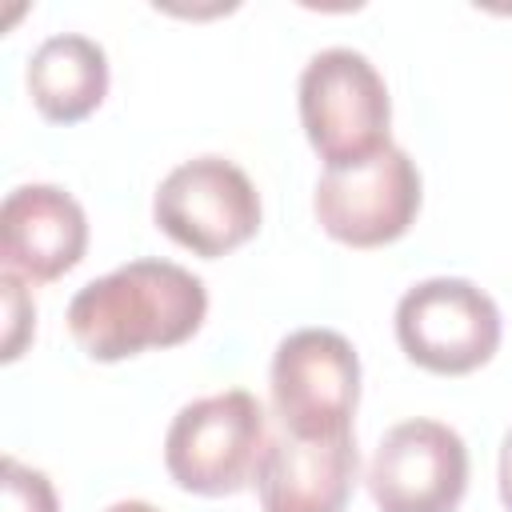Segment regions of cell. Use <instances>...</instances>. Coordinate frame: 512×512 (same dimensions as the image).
I'll return each mask as SVG.
<instances>
[{"label":"cell","mask_w":512,"mask_h":512,"mask_svg":"<svg viewBox=\"0 0 512 512\" xmlns=\"http://www.w3.org/2000/svg\"><path fill=\"white\" fill-rule=\"evenodd\" d=\"M208 288L172 260H128L100 280H88L68 304L72 340L100 364L176 348L200 332Z\"/></svg>","instance_id":"6da1fadb"},{"label":"cell","mask_w":512,"mask_h":512,"mask_svg":"<svg viewBox=\"0 0 512 512\" xmlns=\"http://www.w3.org/2000/svg\"><path fill=\"white\" fill-rule=\"evenodd\" d=\"M264 448V404L244 388H228L200 396L172 416L164 436V468L184 492L232 496L256 480Z\"/></svg>","instance_id":"7a4b0ae2"},{"label":"cell","mask_w":512,"mask_h":512,"mask_svg":"<svg viewBox=\"0 0 512 512\" xmlns=\"http://www.w3.org/2000/svg\"><path fill=\"white\" fill-rule=\"evenodd\" d=\"M300 124L324 168L388 148L392 100L376 64L356 48H324L300 72Z\"/></svg>","instance_id":"3957f363"},{"label":"cell","mask_w":512,"mask_h":512,"mask_svg":"<svg viewBox=\"0 0 512 512\" xmlns=\"http://www.w3.org/2000/svg\"><path fill=\"white\" fill-rule=\"evenodd\" d=\"M272 408L284 432L320 440L352 432L360 404V356L332 328H296L272 352Z\"/></svg>","instance_id":"277c9868"},{"label":"cell","mask_w":512,"mask_h":512,"mask_svg":"<svg viewBox=\"0 0 512 512\" xmlns=\"http://www.w3.org/2000/svg\"><path fill=\"white\" fill-rule=\"evenodd\" d=\"M152 220L180 248L216 260L256 236L260 192L240 164L224 156H192L160 180Z\"/></svg>","instance_id":"5b68a950"},{"label":"cell","mask_w":512,"mask_h":512,"mask_svg":"<svg viewBox=\"0 0 512 512\" xmlns=\"http://www.w3.org/2000/svg\"><path fill=\"white\" fill-rule=\"evenodd\" d=\"M396 340L424 372L464 376L500 348V308L464 276H432L400 296Z\"/></svg>","instance_id":"8992f818"},{"label":"cell","mask_w":512,"mask_h":512,"mask_svg":"<svg viewBox=\"0 0 512 512\" xmlns=\"http://www.w3.org/2000/svg\"><path fill=\"white\" fill-rule=\"evenodd\" d=\"M320 228L348 248H380L400 240L420 212L416 160L388 144L364 160L324 168L312 196Z\"/></svg>","instance_id":"52a82bcc"},{"label":"cell","mask_w":512,"mask_h":512,"mask_svg":"<svg viewBox=\"0 0 512 512\" xmlns=\"http://www.w3.org/2000/svg\"><path fill=\"white\" fill-rule=\"evenodd\" d=\"M364 484L380 512H456L468 492V448L440 420H400L380 436Z\"/></svg>","instance_id":"ba28073f"},{"label":"cell","mask_w":512,"mask_h":512,"mask_svg":"<svg viewBox=\"0 0 512 512\" xmlns=\"http://www.w3.org/2000/svg\"><path fill=\"white\" fill-rule=\"evenodd\" d=\"M88 248L80 200L56 184H20L0 208V256L20 280L48 284L72 272Z\"/></svg>","instance_id":"9c48e42d"},{"label":"cell","mask_w":512,"mask_h":512,"mask_svg":"<svg viewBox=\"0 0 512 512\" xmlns=\"http://www.w3.org/2000/svg\"><path fill=\"white\" fill-rule=\"evenodd\" d=\"M360 476L356 436H272L260 468H256V496L260 512H344L348 496Z\"/></svg>","instance_id":"30bf717a"},{"label":"cell","mask_w":512,"mask_h":512,"mask_svg":"<svg viewBox=\"0 0 512 512\" xmlns=\"http://www.w3.org/2000/svg\"><path fill=\"white\" fill-rule=\"evenodd\" d=\"M28 96L52 124L92 116L108 96V52L84 32H56L28 60Z\"/></svg>","instance_id":"8fae6325"},{"label":"cell","mask_w":512,"mask_h":512,"mask_svg":"<svg viewBox=\"0 0 512 512\" xmlns=\"http://www.w3.org/2000/svg\"><path fill=\"white\" fill-rule=\"evenodd\" d=\"M0 496H4V512H60L52 480L40 468L20 464L16 456L0 460Z\"/></svg>","instance_id":"7c38bea8"},{"label":"cell","mask_w":512,"mask_h":512,"mask_svg":"<svg viewBox=\"0 0 512 512\" xmlns=\"http://www.w3.org/2000/svg\"><path fill=\"white\" fill-rule=\"evenodd\" d=\"M0 296H4V360H16L32 336V320H36V308L24 292V280L16 272H0Z\"/></svg>","instance_id":"4fadbf2b"},{"label":"cell","mask_w":512,"mask_h":512,"mask_svg":"<svg viewBox=\"0 0 512 512\" xmlns=\"http://www.w3.org/2000/svg\"><path fill=\"white\" fill-rule=\"evenodd\" d=\"M500 504L512 512V428L500 440Z\"/></svg>","instance_id":"5bb4252c"},{"label":"cell","mask_w":512,"mask_h":512,"mask_svg":"<svg viewBox=\"0 0 512 512\" xmlns=\"http://www.w3.org/2000/svg\"><path fill=\"white\" fill-rule=\"evenodd\" d=\"M104 512H160V508L148 504V500H116V504H108Z\"/></svg>","instance_id":"9a60e30c"}]
</instances>
